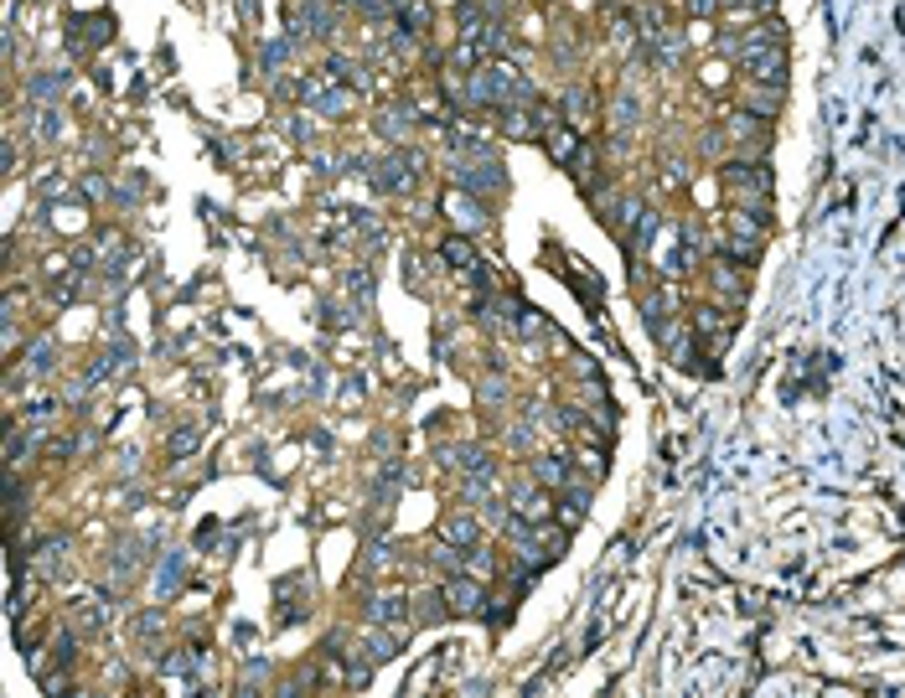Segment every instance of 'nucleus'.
Wrapping results in <instances>:
<instances>
[{
    "instance_id": "2",
    "label": "nucleus",
    "mask_w": 905,
    "mask_h": 698,
    "mask_svg": "<svg viewBox=\"0 0 905 698\" xmlns=\"http://www.w3.org/2000/svg\"><path fill=\"white\" fill-rule=\"evenodd\" d=\"M709 280H714L724 295H730V300H735V295H745V275H740V269H735L730 259H714V264H709Z\"/></svg>"
},
{
    "instance_id": "1",
    "label": "nucleus",
    "mask_w": 905,
    "mask_h": 698,
    "mask_svg": "<svg viewBox=\"0 0 905 698\" xmlns=\"http://www.w3.org/2000/svg\"><path fill=\"white\" fill-rule=\"evenodd\" d=\"M719 181H724V192L750 197V202H740V207H766V192H771V171H761L756 161H730Z\"/></svg>"
},
{
    "instance_id": "3",
    "label": "nucleus",
    "mask_w": 905,
    "mask_h": 698,
    "mask_svg": "<svg viewBox=\"0 0 905 698\" xmlns=\"http://www.w3.org/2000/svg\"><path fill=\"white\" fill-rule=\"evenodd\" d=\"M445 538L466 549V543H476V523H471V518H450V523H445Z\"/></svg>"
}]
</instances>
